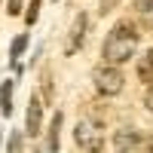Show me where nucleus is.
I'll use <instances>...</instances> for the list:
<instances>
[{"mask_svg":"<svg viewBox=\"0 0 153 153\" xmlns=\"http://www.w3.org/2000/svg\"><path fill=\"white\" fill-rule=\"evenodd\" d=\"M138 46V31L132 22H117L104 40V61L107 65H126Z\"/></svg>","mask_w":153,"mask_h":153,"instance_id":"obj_1","label":"nucleus"},{"mask_svg":"<svg viewBox=\"0 0 153 153\" xmlns=\"http://www.w3.org/2000/svg\"><path fill=\"white\" fill-rule=\"evenodd\" d=\"M40 3H43V0H31L28 16H25V22H28V25H34V22H37V16H40Z\"/></svg>","mask_w":153,"mask_h":153,"instance_id":"obj_12","label":"nucleus"},{"mask_svg":"<svg viewBox=\"0 0 153 153\" xmlns=\"http://www.w3.org/2000/svg\"><path fill=\"white\" fill-rule=\"evenodd\" d=\"M144 147H147V150H153V135H150V141H147V144H144Z\"/></svg>","mask_w":153,"mask_h":153,"instance_id":"obj_16","label":"nucleus"},{"mask_svg":"<svg viewBox=\"0 0 153 153\" xmlns=\"http://www.w3.org/2000/svg\"><path fill=\"white\" fill-rule=\"evenodd\" d=\"M58 132H61V113L52 117V129H49V138H46V150H58Z\"/></svg>","mask_w":153,"mask_h":153,"instance_id":"obj_10","label":"nucleus"},{"mask_svg":"<svg viewBox=\"0 0 153 153\" xmlns=\"http://www.w3.org/2000/svg\"><path fill=\"white\" fill-rule=\"evenodd\" d=\"M138 76H141V83H153V49H147V52L141 55V61H138Z\"/></svg>","mask_w":153,"mask_h":153,"instance_id":"obj_7","label":"nucleus"},{"mask_svg":"<svg viewBox=\"0 0 153 153\" xmlns=\"http://www.w3.org/2000/svg\"><path fill=\"white\" fill-rule=\"evenodd\" d=\"M22 3H25V0H9V16H19V12H22Z\"/></svg>","mask_w":153,"mask_h":153,"instance_id":"obj_13","label":"nucleus"},{"mask_svg":"<svg viewBox=\"0 0 153 153\" xmlns=\"http://www.w3.org/2000/svg\"><path fill=\"white\" fill-rule=\"evenodd\" d=\"M144 101H147V107L153 110V83H150V89H147V98H144Z\"/></svg>","mask_w":153,"mask_h":153,"instance_id":"obj_15","label":"nucleus"},{"mask_svg":"<svg viewBox=\"0 0 153 153\" xmlns=\"http://www.w3.org/2000/svg\"><path fill=\"white\" fill-rule=\"evenodd\" d=\"M9 150H22V135H19V132L9 138Z\"/></svg>","mask_w":153,"mask_h":153,"instance_id":"obj_14","label":"nucleus"},{"mask_svg":"<svg viewBox=\"0 0 153 153\" xmlns=\"http://www.w3.org/2000/svg\"><path fill=\"white\" fill-rule=\"evenodd\" d=\"M123 71L117 65H104V68H98L95 71V89L101 95H117L120 89H123Z\"/></svg>","mask_w":153,"mask_h":153,"instance_id":"obj_2","label":"nucleus"},{"mask_svg":"<svg viewBox=\"0 0 153 153\" xmlns=\"http://www.w3.org/2000/svg\"><path fill=\"white\" fill-rule=\"evenodd\" d=\"M135 9L147 28H153V0H135Z\"/></svg>","mask_w":153,"mask_h":153,"instance_id":"obj_9","label":"nucleus"},{"mask_svg":"<svg viewBox=\"0 0 153 153\" xmlns=\"http://www.w3.org/2000/svg\"><path fill=\"white\" fill-rule=\"evenodd\" d=\"M113 147H117V150H141L144 141L138 138V132H132V129H120L117 135H113Z\"/></svg>","mask_w":153,"mask_h":153,"instance_id":"obj_5","label":"nucleus"},{"mask_svg":"<svg viewBox=\"0 0 153 153\" xmlns=\"http://www.w3.org/2000/svg\"><path fill=\"white\" fill-rule=\"evenodd\" d=\"M74 138H76V147H83V150H101V135H98L95 126H92V123H86V120L76 126Z\"/></svg>","mask_w":153,"mask_h":153,"instance_id":"obj_3","label":"nucleus"},{"mask_svg":"<svg viewBox=\"0 0 153 153\" xmlns=\"http://www.w3.org/2000/svg\"><path fill=\"white\" fill-rule=\"evenodd\" d=\"M25 46H28V34H19V37H16V43H12V49H9L12 65H19V55L25 52Z\"/></svg>","mask_w":153,"mask_h":153,"instance_id":"obj_11","label":"nucleus"},{"mask_svg":"<svg viewBox=\"0 0 153 153\" xmlns=\"http://www.w3.org/2000/svg\"><path fill=\"white\" fill-rule=\"evenodd\" d=\"M0 113H3V117H12V80H6L0 86Z\"/></svg>","mask_w":153,"mask_h":153,"instance_id":"obj_8","label":"nucleus"},{"mask_svg":"<svg viewBox=\"0 0 153 153\" xmlns=\"http://www.w3.org/2000/svg\"><path fill=\"white\" fill-rule=\"evenodd\" d=\"M40 123H43V104H40V98L31 95L28 101V135H40Z\"/></svg>","mask_w":153,"mask_h":153,"instance_id":"obj_4","label":"nucleus"},{"mask_svg":"<svg viewBox=\"0 0 153 153\" xmlns=\"http://www.w3.org/2000/svg\"><path fill=\"white\" fill-rule=\"evenodd\" d=\"M86 25H89L86 12H80V16L74 19V28H71V43H68V55H71V52H76V49H80L83 37H86Z\"/></svg>","mask_w":153,"mask_h":153,"instance_id":"obj_6","label":"nucleus"}]
</instances>
